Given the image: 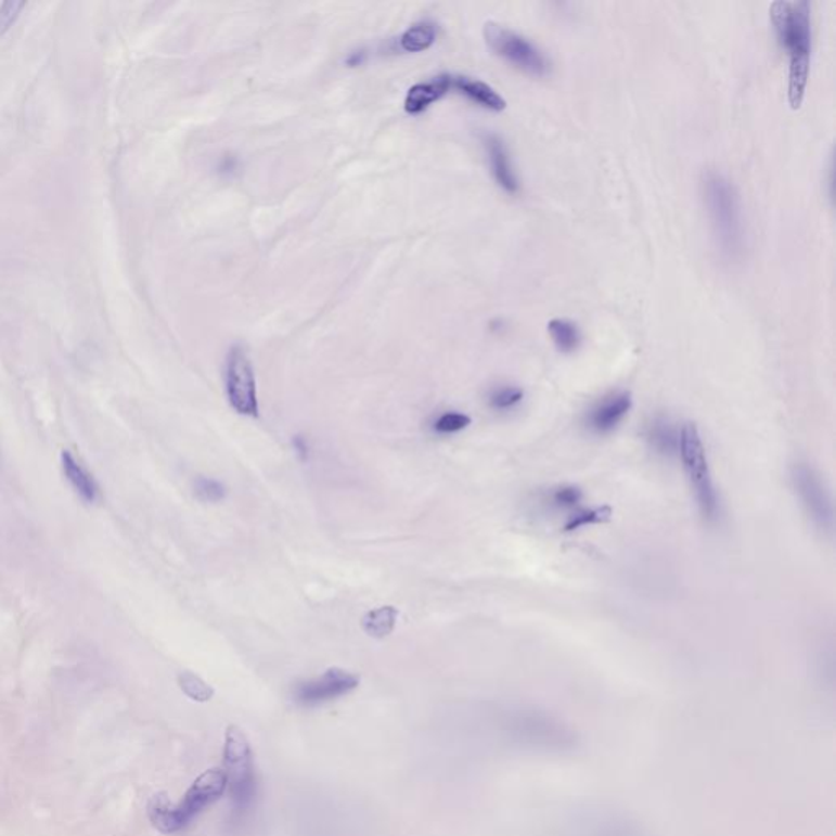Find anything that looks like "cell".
<instances>
[{"label": "cell", "instance_id": "obj_1", "mask_svg": "<svg viewBox=\"0 0 836 836\" xmlns=\"http://www.w3.org/2000/svg\"><path fill=\"white\" fill-rule=\"evenodd\" d=\"M499 734L509 747L542 757H566L580 747V737L563 719L532 706L506 709L499 718Z\"/></svg>", "mask_w": 836, "mask_h": 836}, {"label": "cell", "instance_id": "obj_2", "mask_svg": "<svg viewBox=\"0 0 836 836\" xmlns=\"http://www.w3.org/2000/svg\"><path fill=\"white\" fill-rule=\"evenodd\" d=\"M770 17L776 30L777 40L789 53V105L799 110L806 97L810 70V5L806 0L787 2L777 0L770 8Z\"/></svg>", "mask_w": 836, "mask_h": 836}, {"label": "cell", "instance_id": "obj_3", "mask_svg": "<svg viewBox=\"0 0 836 836\" xmlns=\"http://www.w3.org/2000/svg\"><path fill=\"white\" fill-rule=\"evenodd\" d=\"M226 774L222 770H208L196 777L179 803H172L167 796L153 797L150 803V819L163 833H177L187 828L196 815L226 793Z\"/></svg>", "mask_w": 836, "mask_h": 836}, {"label": "cell", "instance_id": "obj_4", "mask_svg": "<svg viewBox=\"0 0 836 836\" xmlns=\"http://www.w3.org/2000/svg\"><path fill=\"white\" fill-rule=\"evenodd\" d=\"M703 193L722 254L737 257L744 247V224L735 187L721 173L709 172L703 180Z\"/></svg>", "mask_w": 836, "mask_h": 836}, {"label": "cell", "instance_id": "obj_5", "mask_svg": "<svg viewBox=\"0 0 836 836\" xmlns=\"http://www.w3.org/2000/svg\"><path fill=\"white\" fill-rule=\"evenodd\" d=\"M224 774L232 802V819L244 820L257 799V774L250 742L237 725L226 731Z\"/></svg>", "mask_w": 836, "mask_h": 836}, {"label": "cell", "instance_id": "obj_6", "mask_svg": "<svg viewBox=\"0 0 836 836\" xmlns=\"http://www.w3.org/2000/svg\"><path fill=\"white\" fill-rule=\"evenodd\" d=\"M678 454L683 463L684 474L693 490L694 499L698 502L699 512L709 522H715L721 513V500H719L718 487L712 479L708 453L696 425L684 424L680 428Z\"/></svg>", "mask_w": 836, "mask_h": 836}, {"label": "cell", "instance_id": "obj_7", "mask_svg": "<svg viewBox=\"0 0 836 836\" xmlns=\"http://www.w3.org/2000/svg\"><path fill=\"white\" fill-rule=\"evenodd\" d=\"M563 836H648V833L638 819L622 810L586 806L574 810L564 825Z\"/></svg>", "mask_w": 836, "mask_h": 836}, {"label": "cell", "instance_id": "obj_8", "mask_svg": "<svg viewBox=\"0 0 836 836\" xmlns=\"http://www.w3.org/2000/svg\"><path fill=\"white\" fill-rule=\"evenodd\" d=\"M790 480L799 497L800 505L803 506L813 525L822 531L832 532L835 525V510H833L828 486L822 476L809 463L799 461L790 467Z\"/></svg>", "mask_w": 836, "mask_h": 836}, {"label": "cell", "instance_id": "obj_9", "mask_svg": "<svg viewBox=\"0 0 836 836\" xmlns=\"http://www.w3.org/2000/svg\"><path fill=\"white\" fill-rule=\"evenodd\" d=\"M226 394L239 415L258 416L257 380L254 364L242 345H234L226 358Z\"/></svg>", "mask_w": 836, "mask_h": 836}, {"label": "cell", "instance_id": "obj_10", "mask_svg": "<svg viewBox=\"0 0 836 836\" xmlns=\"http://www.w3.org/2000/svg\"><path fill=\"white\" fill-rule=\"evenodd\" d=\"M484 38L493 53L512 63L518 69L532 76H544L549 70V63L544 54L522 35L496 22H487L484 27Z\"/></svg>", "mask_w": 836, "mask_h": 836}, {"label": "cell", "instance_id": "obj_11", "mask_svg": "<svg viewBox=\"0 0 836 836\" xmlns=\"http://www.w3.org/2000/svg\"><path fill=\"white\" fill-rule=\"evenodd\" d=\"M360 678L342 668H329L319 677L299 681L293 687V699L303 708H319L344 698L357 690Z\"/></svg>", "mask_w": 836, "mask_h": 836}, {"label": "cell", "instance_id": "obj_12", "mask_svg": "<svg viewBox=\"0 0 836 836\" xmlns=\"http://www.w3.org/2000/svg\"><path fill=\"white\" fill-rule=\"evenodd\" d=\"M632 409L631 394L621 390L600 399L587 412L586 425L592 434L608 435L622 424Z\"/></svg>", "mask_w": 836, "mask_h": 836}, {"label": "cell", "instance_id": "obj_13", "mask_svg": "<svg viewBox=\"0 0 836 836\" xmlns=\"http://www.w3.org/2000/svg\"><path fill=\"white\" fill-rule=\"evenodd\" d=\"M451 82H453L451 74H440L427 82L415 83L407 92L403 108L409 115H421L453 89Z\"/></svg>", "mask_w": 836, "mask_h": 836}, {"label": "cell", "instance_id": "obj_14", "mask_svg": "<svg viewBox=\"0 0 836 836\" xmlns=\"http://www.w3.org/2000/svg\"><path fill=\"white\" fill-rule=\"evenodd\" d=\"M451 87L458 90L461 95L467 97V99L473 100L474 103L484 106V108L492 110V112L505 110V99L493 87L484 82V80L474 79V77L470 76H453Z\"/></svg>", "mask_w": 836, "mask_h": 836}, {"label": "cell", "instance_id": "obj_15", "mask_svg": "<svg viewBox=\"0 0 836 836\" xmlns=\"http://www.w3.org/2000/svg\"><path fill=\"white\" fill-rule=\"evenodd\" d=\"M487 154H489L490 169H492L493 179L502 187L505 192L516 193L519 189L518 179L513 172L512 163H510L509 153L502 139L497 136H487Z\"/></svg>", "mask_w": 836, "mask_h": 836}, {"label": "cell", "instance_id": "obj_16", "mask_svg": "<svg viewBox=\"0 0 836 836\" xmlns=\"http://www.w3.org/2000/svg\"><path fill=\"white\" fill-rule=\"evenodd\" d=\"M648 443L657 453L664 456H673L678 454V445H680V430L668 421L667 416H657L645 430Z\"/></svg>", "mask_w": 836, "mask_h": 836}, {"label": "cell", "instance_id": "obj_17", "mask_svg": "<svg viewBox=\"0 0 836 836\" xmlns=\"http://www.w3.org/2000/svg\"><path fill=\"white\" fill-rule=\"evenodd\" d=\"M61 463H63V470L67 480L73 484L76 492L79 493L86 502H95L99 489H97L95 480L87 473L86 467H83L82 464L77 463L76 458H74L69 451H63V454H61Z\"/></svg>", "mask_w": 836, "mask_h": 836}, {"label": "cell", "instance_id": "obj_18", "mask_svg": "<svg viewBox=\"0 0 836 836\" xmlns=\"http://www.w3.org/2000/svg\"><path fill=\"white\" fill-rule=\"evenodd\" d=\"M438 38V27L435 22L421 21L410 25L402 37H400V48L407 53H422L430 50Z\"/></svg>", "mask_w": 836, "mask_h": 836}, {"label": "cell", "instance_id": "obj_19", "mask_svg": "<svg viewBox=\"0 0 836 836\" xmlns=\"http://www.w3.org/2000/svg\"><path fill=\"white\" fill-rule=\"evenodd\" d=\"M397 616H399V612L394 606H381V608L368 613L361 621V626L371 638L384 639L393 634Z\"/></svg>", "mask_w": 836, "mask_h": 836}, {"label": "cell", "instance_id": "obj_20", "mask_svg": "<svg viewBox=\"0 0 836 836\" xmlns=\"http://www.w3.org/2000/svg\"><path fill=\"white\" fill-rule=\"evenodd\" d=\"M548 331L555 347L563 353H573L580 347L582 335L574 322L567 319H552L548 324Z\"/></svg>", "mask_w": 836, "mask_h": 836}, {"label": "cell", "instance_id": "obj_21", "mask_svg": "<svg viewBox=\"0 0 836 836\" xmlns=\"http://www.w3.org/2000/svg\"><path fill=\"white\" fill-rule=\"evenodd\" d=\"M471 424H473V419L467 413L447 410L430 422V430L438 437H451V435L466 430Z\"/></svg>", "mask_w": 836, "mask_h": 836}, {"label": "cell", "instance_id": "obj_22", "mask_svg": "<svg viewBox=\"0 0 836 836\" xmlns=\"http://www.w3.org/2000/svg\"><path fill=\"white\" fill-rule=\"evenodd\" d=\"M612 506L603 505L595 509H580L574 512L564 525V531L573 532L577 529L587 528V526L603 525L612 518Z\"/></svg>", "mask_w": 836, "mask_h": 836}, {"label": "cell", "instance_id": "obj_23", "mask_svg": "<svg viewBox=\"0 0 836 836\" xmlns=\"http://www.w3.org/2000/svg\"><path fill=\"white\" fill-rule=\"evenodd\" d=\"M525 399V390L518 386L493 387L487 396V406L493 412H510Z\"/></svg>", "mask_w": 836, "mask_h": 836}, {"label": "cell", "instance_id": "obj_24", "mask_svg": "<svg viewBox=\"0 0 836 836\" xmlns=\"http://www.w3.org/2000/svg\"><path fill=\"white\" fill-rule=\"evenodd\" d=\"M183 693L196 703H208L215 696V690L192 671H183L179 677Z\"/></svg>", "mask_w": 836, "mask_h": 836}, {"label": "cell", "instance_id": "obj_25", "mask_svg": "<svg viewBox=\"0 0 836 836\" xmlns=\"http://www.w3.org/2000/svg\"><path fill=\"white\" fill-rule=\"evenodd\" d=\"M193 493L203 503H219L228 497L224 484L211 477L200 476L193 483Z\"/></svg>", "mask_w": 836, "mask_h": 836}, {"label": "cell", "instance_id": "obj_26", "mask_svg": "<svg viewBox=\"0 0 836 836\" xmlns=\"http://www.w3.org/2000/svg\"><path fill=\"white\" fill-rule=\"evenodd\" d=\"M582 489L577 486H570V484L555 487V489H552L551 493H549V502H551L552 506L560 510L577 509V506L582 503Z\"/></svg>", "mask_w": 836, "mask_h": 836}, {"label": "cell", "instance_id": "obj_27", "mask_svg": "<svg viewBox=\"0 0 836 836\" xmlns=\"http://www.w3.org/2000/svg\"><path fill=\"white\" fill-rule=\"evenodd\" d=\"M25 8V2H4L0 5V34H4L17 21L18 14Z\"/></svg>", "mask_w": 836, "mask_h": 836}, {"label": "cell", "instance_id": "obj_28", "mask_svg": "<svg viewBox=\"0 0 836 836\" xmlns=\"http://www.w3.org/2000/svg\"><path fill=\"white\" fill-rule=\"evenodd\" d=\"M293 448H295L299 460L305 461V463L306 461H309V454H311V445H309L308 438L301 437V435H296V437L293 438Z\"/></svg>", "mask_w": 836, "mask_h": 836}, {"label": "cell", "instance_id": "obj_29", "mask_svg": "<svg viewBox=\"0 0 836 836\" xmlns=\"http://www.w3.org/2000/svg\"><path fill=\"white\" fill-rule=\"evenodd\" d=\"M364 61V53L363 51H360V53H351L350 56H348L347 63L350 64V66H360V64H363Z\"/></svg>", "mask_w": 836, "mask_h": 836}]
</instances>
